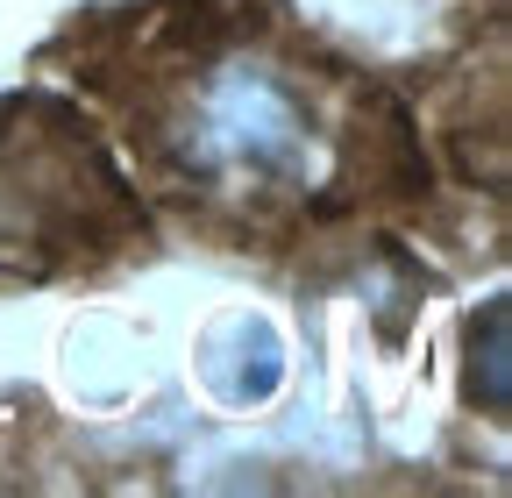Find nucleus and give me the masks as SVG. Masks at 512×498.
Wrapping results in <instances>:
<instances>
[{"mask_svg":"<svg viewBox=\"0 0 512 498\" xmlns=\"http://www.w3.org/2000/svg\"><path fill=\"white\" fill-rule=\"evenodd\" d=\"M143 200L228 257H299L427 178L413 121L292 0H114L43 50Z\"/></svg>","mask_w":512,"mask_h":498,"instance_id":"f257e3e1","label":"nucleus"}]
</instances>
